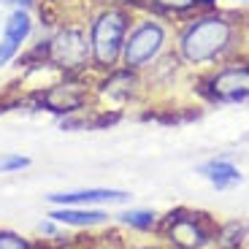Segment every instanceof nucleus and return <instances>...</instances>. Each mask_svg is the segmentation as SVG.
<instances>
[{
	"mask_svg": "<svg viewBox=\"0 0 249 249\" xmlns=\"http://www.w3.org/2000/svg\"><path fill=\"white\" fill-rule=\"evenodd\" d=\"M36 25L38 22H36V17H33V11H27V8H11L6 22H3L0 38H6V41L17 44L19 49H25L33 41V36H36Z\"/></svg>",
	"mask_w": 249,
	"mask_h": 249,
	"instance_id": "nucleus-14",
	"label": "nucleus"
},
{
	"mask_svg": "<svg viewBox=\"0 0 249 249\" xmlns=\"http://www.w3.org/2000/svg\"><path fill=\"white\" fill-rule=\"evenodd\" d=\"M219 0H149V8L155 17L165 19L171 25H179L184 19L195 17L200 11H209V8H217Z\"/></svg>",
	"mask_w": 249,
	"mask_h": 249,
	"instance_id": "nucleus-12",
	"label": "nucleus"
},
{
	"mask_svg": "<svg viewBox=\"0 0 249 249\" xmlns=\"http://www.w3.org/2000/svg\"><path fill=\"white\" fill-rule=\"evenodd\" d=\"M92 89H95V100L100 106L127 108V106H146L149 103L143 73L124 68V65H117V68L103 71V73H92Z\"/></svg>",
	"mask_w": 249,
	"mask_h": 249,
	"instance_id": "nucleus-8",
	"label": "nucleus"
},
{
	"mask_svg": "<svg viewBox=\"0 0 249 249\" xmlns=\"http://www.w3.org/2000/svg\"><path fill=\"white\" fill-rule=\"evenodd\" d=\"M130 249H168V247H162L160 241H149V244H138V247H130Z\"/></svg>",
	"mask_w": 249,
	"mask_h": 249,
	"instance_id": "nucleus-28",
	"label": "nucleus"
},
{
	"mask_svg": "<svg viewBox=\"0 0 249 249\" xmlns=\"http://www.w3.org/2000/svg\"><path fill=\"white\" fill-rule=\"evenodd\" d=\"M33 160L22 152H3L0 155V174H19V171L30 168Z\"/></svg>",
	"mask_w": 249,
	"mask_h": 249,
	"instance_id": "nucleus-21",
	"label": "nucleus"
},
{
	"mask_svg": "<svg viewBox=\"0 0 249 249\" xmlns=\"http://www.w3.org/2000/svg\"><path fill=\"white\" fill-rule=\"evenodd\" d=\"M174 46V25L155 17L152 11L136 14L122 49V65L133 71H146L162 52Z\"/></svg>",
	"mask_w": 249,
	"mask_h": 249,
	"instance_id": "nucleus-7",
	"label": "nucleus"
},
{
	"mask_svg": "<svg viewBox=\"0 0 249 249\" xmlns=\"http://www.w3.org/2000/svg\"><path fill=\"white\" fill-rule=\"evenodd\" d=\"M244 52L249 54V11L244 14Z\"/></svg>",
	"mask_w": 249,
	"mask_h": 249,
	"instance_id": "nucleus-27",
	"label": "nucleus"
},
{
	"mask_svg": "<svg viewBox=\"0 0 249 249\" xmlns=\"http://www.w3.org/2000/svg\"><path fill=\"white\" fill-rule=\"evenodd\" d=\"M57 3H60V6L65 8V11H68V14H73V11H71V6H76V3H79L81 14H84V8H87L89 3H92V0H57Z\"/></svg>",
	"mask_w": 249,
	"mask_h": 249,
	"instance_id": "nucleus-26",
	"label": "nucleus"
},
{
	"mask_svg": "<svg viewBox=\"0 0 249 249\" xmlns=\"http://www.w3.org/2000/svg\"><path fill=\"white\" fill-rule=\"evenodd\" d=\"M81 19H84V27H87L92 73H103V71H111L117 65H122L124 38H127V30H130L136 14L122 6L92 0L84 8Z\"/></svg>",
	"mask_w": 249,
	"mask_h": 249,
	"instance_id": "nucleus-2",
	"label": "nucleus"
},
{
	"mask_svg": "<svg viewBox=\"0 0 249 249\" xmlns=\"http://www.w3.org/2000/svg\"><path fill=\"white\" fill-rule=\"evenodd\" d=\"M0 249H46L44 241H30L22 233L0 228Z\"/></svg>",
	"mask_w": 249,
	"mask_h": 249,
	"instance_id": "nucleus-20",
	"label": "nucleus"
},
{
	"mask_svg": "<svg viewBox=\"0 0 249 249\" xmlns=\"http://www.w3.org/2000/svg\"><path fill=\"white\" fill-rule=\"evenodd\" d=\"M133 195L127 190H117V187H81V190H65V193L46 195L49 206H92V209L122 206Z\"/></svg>",
	"mask_w": 249,
	"mask_h": 249,
	"instance_id": "nucleus-9",
	"label": "nucleus"
},
{
	"mask_svg": "<svg viewBox=\"0 0 249 249\" xmlns=\"http://www.w3.org/2000/svg\"><path fill=\"white\" fill-rule=\"evenodd\" d=\"M49 44V71L57 76H87L89 65V41L87 27L79 14H68L54 30L44 33Z\"/></svg>",
	"mask_w": 249,
	"mask_h": 249,
	"instance_id": "nucleus-5",
	"label": "nucleus"
},
{
	"mask_svg": "<svg viewBox=\"0 0 249 249\" xmlns=\"http://www.w3.org/2000/svg\"><path fill=\"white\" fill-rule=\"evenodd\" d=\"M79 249H130V244L124 241L119 233H103V236H92V238H81Z\"/></svg>",
	"mask_w": 249,
	"mask_h": 249,
	"instance_id": "nucleus-19",
	"label": "nucleus"
},
{
	"mask_svg": "<svg viewBox=\"0 0 249 249\" xmlns=\"http://www.w3.org/2000/svg\"><path fill=\"white\" fill-rule=\"evenodd\" d=\"M184 71H187V68H184V62L179 60V54L174 52V46H171L168 52H162V54L149 65V68L141 71L149 100L155 98V95L160 98V95H165L171 87H176V84H179V79L184 76Z\"/></svg>",
	"mask_w": 249,
	"mask_h": 249,
	"instance_id": "nucleus-10",
	"label": "nucleus"
},
{
	"mask_svg": "<svg viewBox=\"0 0 249 249\" xmlns=\"http://www.w3.org/2000/svg\"><path fill=\"white\" fill-rule=\"evenodd\" d=\"M214 233H217V219L209 212L176 206L171 212L160 214L155 236L168 249H212Z\"/></svg>",
	"mask_w": 249,
	"mask_h": 249,
	"instance_id": "nucleus-6",
	"label": "nucleus"
},
{
	"mask_svg": "<svg viewBox=\"0 0 249 249\" xmlns=\"http://www.w3.org/2000/svg\"><path fill=\"white\" fill-rule=\"evenodd\" d=\"M198 174L203 176L214 190H231V187L241 184V171L233 160L228 157H212L198 165Z\"/></svg>",
	"mask_w": 249,
	"mask_h": 249,
	"instance_id": "nucleus-13",
	"label": "nucleus"
},
{
	"mask_svg": "<svg viewBox=\"0 0 249 249\" xmlns=\"http://www.w3.org/2000/svg\"><path fill=\"white\" fill-rule=\"evenodd\" d=\"M62 231H65V228H62L60 222H54V219H52L49 214H46V217L36 225V233L41 236V241H52V238H57Z\"/></svg>",
	"mask_w": 249,
	"mask_h": 249,
	"instance_id": "nucleus-22",
	"label": "nucleus"
},
{
	"mask_svg": "<svg viewBox=\"0 0 249 249\" xmlns=\"http://www.w3.org/2000/svg\"><path fill=\"white\" fill-rule=\"evenodd\" d=\"M238 3H247V0H238Z\"/></svg>",
	"mask_w": 249,
	"mask_h": 249,
	"instance_id": "nucleus-29",
	"label": "nucleus"
},
{
	"mask_svg": "<svg viewBox=\"0 0 249 249\" xmlns=\"http://www.w3.org/2000/svg\"><path fill=\"white\" fill-rule=\"evenodd\" d=\"M174 52L193 73L241 54L244 11L217 6L174 25Z\"/></svg>",
	"mask_w": 249,
	"mask_h": 249,
	"instance_id": "nucleus-1",
	"label": "nucleus"
},
{
	"mask_svg": "<svg viewBox=\"0 0 249 249\" xmlns=\"http://www.w3.org/2000/svg\"><path fill=\"white\" fill-rule=\"evenodd\" d=\"M19 52L22 49H19L17 44H11V41H6V38H0V71L8 68L11 62H17Z\"/></svg>",
	"mask_w": 249,
	"mask_h": 249,
	"instance_id": "nucleus-23",
	"label": "nucleus"
},
{
	"mask_svg": "<svg viewBox=\"0 0 249 249\" xmlns=\"http://www.w3.org/2000/svg\"><path fill=\"white\" fill-rule=\"evenodd\" d=\"M138 117L146 119V122L179 124V122H193V119H200V117H203V108H200V106H165V108H160V106L146 103Z\"/></svg>",
	"mask_w": 249,
	"mask_h": 249,
	"instance_id": "nucleus-15",
	"label": "nucleus"
},
{
	"mask_svg": "<svg viewBox=\"0 0 249 249\" xmlns=\"http://www.w3.org/2000/svg\"><path fill=\"white\" fill-rule=\"evenodd\" d=\"M98 3H111V6H122L133 14H143L149 8V0H98Z\"/></svg>",
	"mask_w": 249,
	"mask_h": 249,
	"instance_id": "nucleus-24",
	"label": "nucleus"
},
{
	"mask_svg": "<svg viewBox=\"0 0 249 249\" xmlns=\"http://www.w3.org/2000/svg\"><path fill=\"white\" fill-rule=\"evenodd\" d=\"M193 95L209 106L249 103V54L241 52L219 65L193 73Z\"/></svg>",
	"mask_w": 249,
	"mask_h": 249,
	"instance_id": "nucleus-4",
	"label": "nucleus"
},
{
	"mask_svg": "<svg viewBox=\"0 0 249 249\" xmlns=\"http://www.w3.org/2000/svg\"><path fill=\"white\" fill-rule=\"evenodd\" d=\"M249 238V222L247 219H228L217 222L214 233V247L212 249H244Z\"/></svg>",
	"mask_w": 249,
	"mask_h": 249,
	"instance_id": "nucleus-17",
	"label": "nucleus"
},
{
	"mask_svg": "<svg viewBox=\"0 0 249 249\" xmlns=\"http://www.w3.org/2000/svg\"><path fill=\"white\" fill-rule=\"evenodd\" d=\"M98 100L92 89V73L87 76H57L44 87H33L19 92V108L25 111H44L54 119L71 114L89 111Z\"/></svg>",
	"mask_w": 249,
	"mask_h": 249,
	"instance_id": "nucleus-3",
	"label": "nucleus"
},
{
	"mask_svg": "<svg viewBox=\"0 0 249 249\" xmlns=\"http://www.w3.org/2000/svg\"><path fill=\"white\" fill-rule=\"evenodd\" d=\"M114 219L117 225L133 233H143V236H155L160 225V214L155 209H122L119 214H114Z\"/></svg>",
	"mask_w": 249,
	"mask_h": 249,
	"instance_id": "nucleus-16",
	"label": "nucleus"
},
{
	"mask_svg": "<svg viewBox=\"0 0 249 249\" xmlns=\"http://www.w3.org/2000/svg\"><path fill=\"white\" fill-rule=\"evenodd\" d=\"M49 217L60 222L68 231H98L111 222L106 209H92V206H52Z\"/></svg>",
	"mask_w": 249,
	"mask_h": 249,
	"instance_id": "nucleus-11",
	"label": "nucleus"
},
{
	"mask_svg": "<svg viewBox=\"0 0 249 249\" xmlns=\"http://www.w3.org/2000/svg\"><path fill=\"white\" fill-rule=\"evenodd\" d=\"M0 6H6V8H27V11H36L38 0H0Z\"/></svg>",
	"mask_w": 249,
	"mask_h": 249,
	"instance_id": "nucleus-25",
	"label": "nucleus"
},
{
	"mask_svg": "<svg viewBox=\"0 0 249 249\" xmlns=\"http://www.w3.org/2000/svg\"><path fill=\"white\" fill-rule=\"evenodd\" d=\"M84 119H87V130H108V127H114L124 119V108L95 103L89 111H84Z\"/></svg>",
	"mask_w": 249,
	"mask_h": 249,
	"instance_id": "nucleus-18",
	"label": "nucleus"
}]
</instances>
